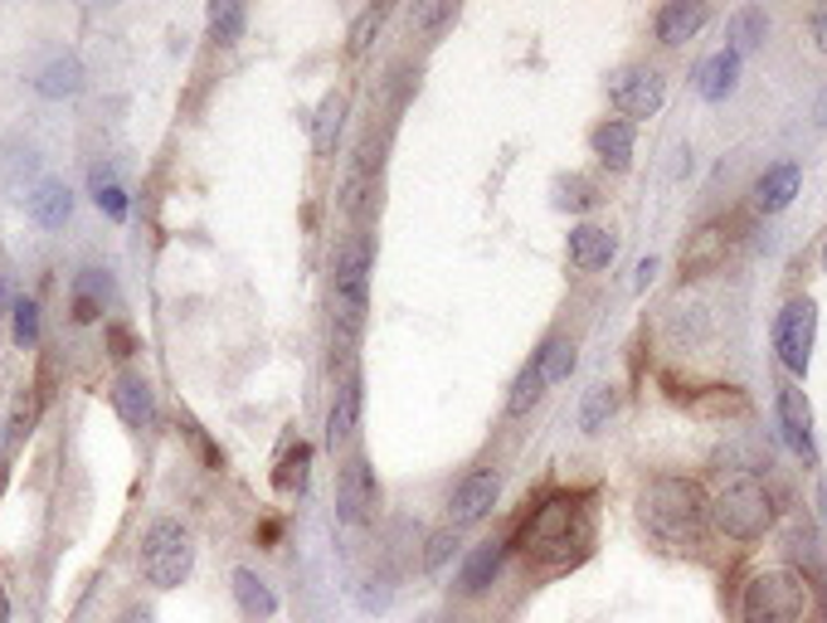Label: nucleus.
<instances>
[{
  "label": "nucleus",
  "mask_w": 827,
  "mask_h": 623,
  "mask_svg": "<svg viewBox=\"0 0 827 623\" xmlns=\"http://www.w3.org/2000/svg\"><path fill=\"white\" fill-rule=\"evenodd\" d=\"M637 516H643V526L657 536V541L677 550V546L701 541L710 502L691 477H657V482L643 492V502H637Z\"/></svg>",
  "instance_id": "f257e3e1"
},
{
  "label": "nucleus",
  "mask_w": 827,
  "mask_h": 623,
  "mask_svg": "<svg viewBox=\"0 0 827 623\" xmlns=\"http://www.w3.org/2000/svg\"><path fill=\"white\" fill-rule=\"evenodd\" d=\"M710 516H716V526L730 541H759L774 526V497L755 473H735V477H726V487L716 492Z\"/></svg>",
  "instance_id": "f03ea898"
},
{
  "label": "nucleus",
  "mask_w": 827,
  "mask_h": 623,
  "mask_svg": "<svg viewBox=\"0 0 827 623\" xmlns=\"http://www.w3.org/2000/svg\"><path fill=\"white\" fill-rule=\"evenodd\" d=\"M584 536H589L584 532V506L574 497H550L526 516L516 546L536 560H564L574 546H584Z\"/></svg>",
  "instance_id": "7ed1b4c3"
},
{
  "label": "nucleus",
  "mask_w": 827,
  "mask_h": 623,
  "mask_svg": "<svg viewBox=\"0 0 827 623\" xmlns=\"http://www.w3.org/2000/svg\"><path fill=\"white\" fill-rule=\"evenodd\" d=\"M808 614V579L793 570H764L740 595V623H803Z\"/></svg>",
  "instance_id": "20e7f679"
},
{
  "label": "nucleus",
  "mask_w": 827,
  "mask_h": 623,
  "mask_svg": "<svg viewBox=\"0 0 827 623\" xmlns=\"http://www.w3.org/2000/svg\"><path fill=\"white\" fill-rule=\"evenodd\" d=\"M191 565H195V546H191V532L171 516L146 526L142 536V579L156 589H175L191 579Z\"/></svg>",
  "instance_id": "39448f33"
},
{
  "label": "nucleus",
  "mask_w": 827,
  "mask_h": 623,
  "mask_svg": "<svg viewBox=\"0 0 827 623\" xmlns=\"http://www.w3.org/2000/svg\"><path fill=\"white\" fill-rule=\"evenodd\" d=\"M365 307H370V248L365 239H351L337 254V312L345 331H361Z\"/></svg>",
  "instance_id": "423d86ee"
},
{
  "label": "nucleus",
  "mask_w": 827,
  "mask_h": 623,
  "mask_svg": "<svg viewBox=\"0 0 827 623\" xmlns=\"http://www.w3.org/2000/svg\"><path fill=\"white\" fill-rule=\"evenodd\" d=\"M813 337H818V307H813L808 297H793V303L779 312V321H774V351H779V361L793 376L808 370Z\"/></svg>",
  "instance_id": "0eeeda50"
},
{
  "label": "nucleus",
  "mask_w": 827,
  "mask_h": 623,
  "mask_svg": "<svg viewBox=\"0 0 827 623\" xmlns=\"http://www.w3.org/2000/svg\"><path fill=\"white\" fill-rule=\"evenodd\" d=\"M380 512V482H375L370 463L365 459H345L337 473V522L345 526H365Z\"/></svg>",
  "instance_id": "6e6552de"
},
{
  "label": "nucleus",
  "mask_w": 827,
  "mask_h": 623,
  "mask_svg": "<svg viewBox=\"0 0 827 623\" xmlns=\"http://www.w3.org/2000/svg\"><path fill=\"white\" fill-rule=\"evenodd\" d=\"M609 98L623 118H657L667 98V78L657 69H623V74L609 78Z\"/></svg>",
  "instance_id": "1a4fd4ad"
},
{
  "label": "nucleus",
  "mask_w": 827,
  "mask_h": 623,
  "mask_svg": "<svg viewBox=\"0 0 827 623\" xmlns=\"http://www.w3.org/2000/svg\"><path fill=\"white\" fill-rule=\"evenodd\" d=\"M497 497H501V473L497 467H477V473H467L463 482H458L453 502H448V522H453V532L458 526L483 522L491 506H497Z\"/></svg>",
  "instance_id": "9d476101"
},
{
  "label": "nucleus",
  "mask_w": 827,
  "mask_h": 623,
  "mask_svg": "<svg viewBox=\"0 0 827 623\" xmlns=\"http://www.w3.org/2000/svg\"><path fill=\"white\" fill-rule=\"evenodd\" d=\"M779 433H783V443H789V449L799 453L803 463L818 459V449H813V414H808V400H803V390H793V386L779 390Z\"/></svg>",
  "instance_id": "9b49d317"
},
{
  "label": "nucleus",
  "mask_w": 827,
  "mask_h": 623,
  "mask_svg": "<svg viewBox=\"0 0 827 623\" xmlns=\"http://www.w3.org/2000/svg\"><path fill=\"white\" fill-rule=\"evenodd\" d=\"M613 254H619V239L604 230V224H574L570 230V264L580 268V273H599V268H609Z\"/></svg>",
  "instance_id": "f8f14e48"
},
{
  "label": "nucleus",
  "mask_w": 827,
  "mask_h": 623,
  "mask_svg": "<svg viewBox=\"0 0 827 623\" xmlns=\"http://www.w3.org/2000/svg\"><path fill=\"white\" fill-rule=\"evenodd\" d=\"M501 560H507V541H483L463 560V570H458V595H467V599L487 595L491 579L501 575Z\"/></svg>",
  "instance_id": "ddd939ff"
},
{
  "label": "nucleus",
  "mask_w": 827,
  "mask_h": 623,
  "mask_svg": "<svg viewBox=\"0 0 827 623\" xmlns=\"http://www.w3.org/2000/svg\"><path fill=\"white\" fill-rule=\"evenodd\" d=\"M112 410L122 414L127 429H151L156 424V394L142 376H122L118 386H112Z\"/></svg>",
  "instance_id": "4468645a"
},
{
  "label": "nucleus",
  "mask_w": 827,
  "mask_h": 623,
  "mask_svg": "<svg viewBox=\"0 0 827 623\" xmlns=\"http://www.w3.org/2000/svg\"><path fill=\"white\" fill-rule=\"evenodd\" d=\"M726 254H730V234H726V224H706V230H696L686 239V248H682V268L686 273H716L720 264H726Z\"/></svg>",
  "instance_id": "2eb2a0df"
},
{
  "label": "nucleus",
  "mask_w": 827,
  "mask_h": 623,
  "mask_svg": "<svg viewBox=\"0 0 827 623\" xmlns=\"http://www.w3.org/2000/svg\"><path fill=\"white\" fill-rule=\"evenodd\" d=\"M229 589H234V599H239V609H244V619H254V623L278 619V595L268 589V579H258L248 565H239L234 575H229Z\"/></svg>",
  "instance_id": "dca6fc26"
},
{
  "label": "nucleus",
  "mask_w": 827,
  "mask_h": 623,
  "mask_svg": "<svg viewBox=\"0 0 827 623\" xmlns=\"http://www.w3.org/2000/svg\"><path fill=\"white\" fill-rule=\"evenodd\" d=\"M73 215V191L64 181H39L35 191H29V220L39 224V230H64Z\"/></svg>",
  "instance_id": "f3484780"
},
{
  "label": "nucleus",
  "mask_w": 827,
  "mask_h": 623,
  "mask_svg": "<svg viewBox=\"0 0 827 623\" xmlns=\"http://www.w3.org/2000/svg\"><path fill=\"white\" fill-rule=\"evenodd\" d=\"M799 166L793 161H779V166H769V171L755 181V205L764 215H779V210H789L793 205V195H799Z\"/></svg>",
  "instance_id": "a211bd4d"
},
{
  "label": "nucleus",
  "mask_w": 827,
  "mask_h": 623,
  "mask_svg": "<svg viewBox=\"0 0 827 623\" xmlns=\"http://www.w3.org/2000/svg\"><path fill=\"white\" fill-rule=\"evenodd\" d=\"M355 424H361V380L345 376L337 400H331V414H327V449H341V443H351Z\"/></svg>",
  "instance_id": "6ab92c4d"
},
{
  "label": "nucleus",
  "mask_w": 827,
  "mask_h": 623,
  "mask_svg": "<svg viewBox=\"0 0 827 623\" xmlns=\"http://www.w3.org/2000/svg\"><path fill=\"white\" fill-rule=\"evenodd\" d=\"M735 83H740V54H735V49H720V54H710L706 64L696 69V93L706 102L730 98V93H735Z\"/></svg>",
  "instance_id": "aec40b11"
},
{
  "label": "nucleus",
  "mask_w": 827,
  "mask_h": 623,
  "mask_svg": "<svg viewBox=\"0 0 827 623\" xmlns=\"http://www.w3.org/2000/svg\"><path fill=\"white\" fill-rule=\"evenodd\" d=\"M706 15L710 10L696 5V0H672V5L657 10V39H662V45H686V39L706 25Z\"/></svg>",
  "instance_id": "412c9836"
},
{
  "label": "nucleus",
  "mask_w": 827,
  "mask_h": 623,
  "mask_svg": "<svg viewBox=\"0 0 827 623\" xmlns=\"http://www.w3.org/2000/svg\"><path fill=\"white\" fill-rule=\"evenodd\" d=\"M589 142H594V156H599L609 171H628V166H633V122H619V118L599 122Z\"/></svg>",
  "instance_id": "4be33fe9"
},
{
  "label": "nucleus",
  "mask_w": 827,
  "mask_h": 623,
  "mask_svg": "<svg viewBox=\"0 0 827 623\" xmlns=\"http://www.w3.org/2000/svg\"><path fill=\"white\" fill-rule=\"evenodd\" d=\"M35 88L45 93V98H73V93L83 88V64L73 54H54L45 69L35 74Z\"/></svg>",
  "instance_id": "5701e85b"
},
{
  "label": "nucleus",
  "mask_w": 827,
  "mask_h": 623,
  "mask_svg": "<svg viewBox=\"0 0 827 623\" xmlns=\"http://www.w3.org/2000/svg\"><path fill=\"white\" fill-rule=\"evenodd\" d=\"M341 122H345V93H327L317 108V122H312V147H317V156H331Z\"/></svg>",
  "instance_id": "b1692460"
},
{
  "label": "nucleus",
  "mask_w": 827,
  "mask_h": 623,
  "mask_svg": "<svg viewBox=\"0 0 827 623\" xmlns=\"http://www.w3.org/2000/svg\"><path fill=\"white\" fill-rule=\"evenodd\" d=\"M574 341L570 337H550L546 346L536 351V370H540V380H546V386H555V380H570L574 376Z\"/></svg>",
  "instance_id": "393cba45"
},
{
  "label": "nucleus",
  "mask_w": 827,
  "mask_h": 623,
  "mask_svg": "<svg viewBox=\"0 0 827 623\" xmlns=\"http://www.w3.org/2000/svg\"><path fill=\"white\" fill-rule=\"evenodd\" d=\"M102 293H108V278H102L98 268H88V273L73 283V321H98L102 317Z\"/></svg>",
  "instance_id": "a878e982"
},
{
  "label": "nucleus",
  "mask_w": 827,
  "mask_h": 623,
  "mask_svg": "<svg viewBox=\"0 0 827 623\" xmlns=\"http://www.w3.org/2000/svg\"><path fill=\"white\" fill-rule=\"evenodd\" d=\"M764 35H769V15H764L759 5H745L735 20H730V49H755L764 45Z\"/></svg>",
  "instance_id": "bb28decb"
},
{
  "label": "nucleus",
  "mask_w": 827,
  "mask_h": 623,
  "mask_svg": "<svg viewBox=\"0 0 827 623\" xmlns=\"http://www.w3.org/2000/svg\"><path fill=\"white\" fill-rule=\"evenodd\" d=\"M546 394V380H540V370H536V361L531 366H521V376L511 380V394H507V414H531L536 410V400Z\"/></svg>",
  "instance_id": "cd10ccee"
},
{
  "label": "nucleus",
  "mask_w": 827,
  "mask_h": 623,
  "mask_svg": "<svg viewBox=\"0 0 827 623\" xmlns=\"http://www.w3.org/2000/svg\"><path fill=\"white\" fill-rule=\"evenodd\" d=\"M307 463H312V449H307V443H297V449L282 453V463H278V473H273V487H278V492H302V487H307Z\"/></svg>",
  "instance_id": "c85d7f7f"
},
{
  "label": "nucleus",
  "mask_w": 827,
  "mask_h": 623,
  "mask_svg": "<svg viewBox=\"0 0 827 623\" xmlns=\"http://www.w3.org/2000/svg\"><path fill=\"white\" fill-rule=\"evenodd\" d=\"M209 35L224 39V45H234V39L244 35V5H234V0H215V5H209Z\"/></svg>",
  "instance_id": "c756f323"
},
{
  "label": "nucleus",
  "mask_w": 827,
  "mask_h": 623,
  "mask_svg": "<svg viewBox=\"0 0 827 623\" xmlns=\"http://www.w3.org/2000/svg\"><path fill=\"white\" fill-rule=\"evenodd\" d=\"M10 317H15V321H10V337H15V346L29 351L39 341V303H29V297H25V303H15Z\"/></svg>",
  "instance_id": "7c9ffc66"
},
{
  "label": "nucleus",
  "mask_w": 827,
  "mask_h": 623,
  "mask_svg": "<svg viewBox=\"0 0 827 623\" xmlns=\"http://www.w3.org/2000/svg\"><path fill=\"white\" fill-rule=\"evenodd\" d=\"M613 414V390L609 386H594L589 394H584V410H580V424L589 433H599L604 429V419Z\"/></svg>",
  "instance_id": "2f4dec72"
},
{
  "label": "nucleus",
  "mask_w": 827,
  "mask_h": 623,
  "mask_svg": "<svg viewBox=\"0 0 827 623\" xmlns=\"http://www.w3.org/2000/svg\"><path fill=\"white\" fill-rule=\"evenodd\" d=\"M385 15H390V10H385V5L361 10V20H355V25H351V54H365V49H370V39H375V29L385 25Z\"/></svg>",
  "instance_id": "473e14b6"
},
{
  "label": "nucleus",
  "mask_w": 827,
  "mask_h": 623,
  "mask_svg": "<svg viewBox=\"0 0 827 623\" xmlns=\"http://www.w3.org/2000/svg\"><path fill=\"white\" fill-rule=\"evenodd\" d=\"M555 205H560V210H589L594 200H599V195H594V185L589 181H580V175H570V181H560L555 185Z\"/></svg>",
  "instance_id": "72a5a7b5"
},
{
  "label": "nucleus",
  "mask_w": 827,
  "mask_h": 623,
  "mask_svg": "<svg viewBox=\"0 0 827 623\" xmlns=\"http://www.w3.org/2000/svg\"><path fill=\"white\" fill-rule=\"evenodd\" d=\"M453 546H458V532L448 526V532H434L428 536V546H424V570H438L448 555H453Z\"/></svg>",
  "instance_id": "f704fd0d"
},
{
  "label": "nucleus",
  "mask_w": 827,
  "mask_h": 623,
  "mask_svg": "<svg viewBox=\"0 0 827 623\" xmlns=\"http://www.w3.org/2000/svg\"><path fill=\"white\" fill-rule=\"evenodd\" d=\"M93 200H98V210H108V220H127V191H122L118 181L93 191Z\"/></svg>",
  "instance_id": "c9c22d12"
},
{
  "label": "nucleus",
  "mask_w": 827,
  "mask_h": 623,
  "mask_svg": "<svg viewBox=\"0 0 827 623\" xmlns=\"http://www.w3.org/2000/svg\"><path fill=\"white\" fill-rule=\"evenodd\" d=\"M35 410H39V404H35V394L15 404V414H10V429H5V443H20V439H25V433H29V424H35Z\"/></svg>",
  "instance_id": "e433bc0d"
},
{
  "label": "nucleus",
  "mask_w": 827,
  "mask_h": 623,
  "mask_svg": "<svg viewBox=\"0 0 827 623\" xmlns=\"http://www.w3.org/2000/svg\"><path fill=\"white\" fill-rule=\"evenodd\" d=\"M102 337H108V346H112V356H118V361H127L132 351H137V337H132L122 321H108V331H102Z\"/></svg>",
  "instance_id": "4c0bfd02"
},
{
  "label": "nucleus",
  "mask_w": 827,
  "mask_h": 623,
  "mask_svg": "<svg viewBox=\"0 0 827 623\" xmlns=\"http://www.w3.org/2000/svg\"><path fill=\"white\" fill-rule=\"evenodd\" d=\"M443 20H453V5H414L410 10V25H418V29H434V25H443Z\"/></svg>",
  "instance_id": "58836bf2"
},
{
  "label": "nucleus",
  "mask_w": 827,
  "mask_h": 623,
  "mask_svg": "<svg viewBox=\"0 0 827 623\" xmlns=\"http://www.w3.org/2000/svg\"><path fill=\"white\" fill-rule=\"evenodd\" d=\"M258 541H264V546H278V536H282V522H264V526H258Z\"/></svg>",
  "instance_id": "ea45409f"
},
{
  "label": "nucleus",
  "mask_w": 827,
  "mask_h": 623,
  "mask_svg": "<svg viewBox=\"0 0 827 623\" xmlns=\"http://www.w3.org/2000/svg\"><path fill=\"white\" fill-rule=\"evenodd\" d=\"M813 35H818V49L827 54V10H813Z\"/></svg>",
  "instance_id": "a19ab883"
},
{
  "label": "nucleus",
  "mask_w": 827,
  "mask_h": 623,
  "mask_svg": "<svg viewBox=\"0 0 827 623\" xmlns=\"http://www.w3.org/2000/svg\"><path fill=\"white\" fill-rule=\"evenodd\" d=\"M653 273H657V258H643V264H637V288L653 283Z\"/></svg>",
  "instance_id": "79ce46f5"
},
{
  "label": "nucleus",
  "mask_w": 827,
  "mask_h": 623,
  "mask_svg": "<svg viewBox=\"0 0 827 623\" xmlns=\"http://www.w3.org/2000/svg\"><path fill=\"white\" fill-rule=\"evenodd\" d=\"M122 623H151V609H127V614H122Z\"/></svg>",
  "instance_id": "37998d69"
},
{
  "label": "nucleus",
  "mask_w": 827,
  "mask_h": 623,
  "mask_svg": "<svg viewBox=\"0 0 827 623\" xmlns=\"http://www.w3.org/2000/svg\"><path fill=\"white\" fill-rule=\"evenodd\" d=\"M5 312H15V303H10V288L0 283V317H5Z\"/></svg>",
  "instance_id": "c03bdc74"
},
{
  "label": "nucleus",
  "mask_w": 827,
  "mask_h": 623,
  "mask_svg": "<svg viewBox=\"0 0 827 623\" xmlns=\"http://www.w3.org/2000/svg\"><path fill=\"white\" fill-rule=\"evenodd\" d=\"M10 619V599H5V585H0V623Z\"/></svg>",
  "instance_id": "a18cd8bd"
},
{
  "label": "nucleus",
  "mask_w": 827,
  "mask_h": 623,
  "mask_svg": "<svg viewBox=\"0 0 827 623\" xmlns=\"http://www.w3.org/2000/svg\"><path fill=\"white\" fill-rule=\"evenodd\" d=\"M818 512H823V522H827V482L818 487Z\"/></svg>",
  "instance_id": "49530a36"
},
{
  "label": "nucleus",
  "mask_w": 827,
  "mask_h": 623,
  "mask_svg": "<svg viewBox=\"0 0 827 623\" xmlns=\"http://www.w3.org/2000/svg\"><path fill=\"white\" fill-rule=\"evenodd\" d=\"M823 273H827V244H823Z\"/></svg>",
  "instance_id": "de8ad7c7"
}]
</instances>
